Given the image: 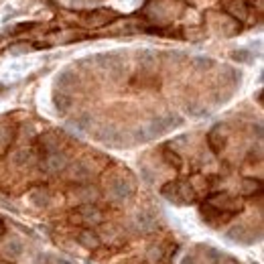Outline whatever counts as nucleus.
Segmentation results:
<instances>
[{
  "instance_id": "nucleus-6",
  "label": "nucleus",
  "mask_w": 264,
  "mask_h": 264,
  "mask_svg": "<svg viewBox=\"0 0 264 264\" xmlns=\"http://www.w3.org/2000/svg\"><path fill=\"white\" fill-rule=\"evenodd\" d=\"M226 142H228L226 126H213V128L210 130V134H208V144H210V148H211L215 155H220L224 148H226Z\"/></svg>"
},
{
  "instance_id": "nucleus-13",
  "label": "nucleus",
  "mask_w": 264,
  "mask_h": 264,
  "mask_svg": "<svg viewBox=\"0 0 264 264\" xmlns=\"http://www.w3.org/2000/svg\"><path fill=\"white\" fill-rule=\"evenodd\" d=\"M136 226H139V229H142V232H151V229L157 228V220H155L153 213L141 211L139 215H136Z\"/></svg>"
},
{
  "instance_id": "nucleus-8",
  "label": "nucleus",
  "mask_w": 264,
  "mask_h": 264,
  "mask_svg": "<svg viewBox=\"0 0 264 264\" xmlns=\"http://www.w3.org/2000/svg\"><path fill=\"white\" fill-rule=\"evenodd\" d=\"M250 10H252V6L248 4V0H229V4H228L229 17H234V18L240 20V22L248 20Z\"/></svg>"
},
{
  "instance_id": "nucleus-5",
  "label": "nucleus",
  "mask_w": 264,
  "mask_h": 264,
  "mask_svg": "<svg viewBox=\"0 0 264 264\" xmlns=\"http://www.w3.org/2000/svg\"><path fill=\"white\" fill-rule=\"evenodd\" d=\"M65 167H67V157L61 151L45 155V158L41 160V169L45 171V173H59V171H63Z\"/></svg>"
},
{
  "instance_id": "nucleus-22",
  "label": "nucleus",
  "mask_w": 264,
  "mask_h": 264,
  "mask_svg": "<svg viewBox=\"0 0 264 264\" xmlns=\"http://www.w3.org/2000/svg\"><path fill=\"white\" fill-rule=\"evenodd\" d=\"M146 256H148V260H153V262H155V260H160V258H163V250H160L158 246H153L151 250H148Z\"/></svg>"
},
{
  "instance_id": "nucleus-7",
  "label": "nucleus",
  "mask_w": 264,
  "mask_h": 264,
  "mask_svg": "<svg viewBox=\"0 0 264 264\" xmlns=\"http://www.w3.org/2000/svg\"><path fill=\"white\" fill-rule=\"evenodd\" d=\"M116 17L118 15L114 13V10H110V8H98V10H91V15L86 17V22H88L89 27H102V25H108V22H112Z\"/></svg>"
},
{
  "instance_id": "nucleus-25",
  "label": "nucleus",
  "mask_w": 264,
  "mask_h": 264,
  "mask_svg": "<svg viewBox=\"0 0 264 264\" xmlns=\"http://www.w3.org/2000/svg\"><path fill=\"white\" fill-rule=\"evenodd\" d=\"M55 264H73V262L71 260H65V258H57Z\"/></svg>"
},
{
  "instance_id": "nucleus-4",
  "label": "nucleus",
  "mask_w": 264,
  "mask_h": 264,
  "mask_svg": "<svg viewBox=\"0 0 264 264\" xmlns=\"http://www.w3.org/2000/svg\"><path fill=\"white\" fill-rule=\"evenodd\" d=\"M179 122H181V120H179V118H175V116L157 118V120H153L148 126H144V128H141V130H139V139H141V141H151V139H155V136L167 132V130L171 128V126H177Z\"/></svg>"
},
{
  "instance_id": "nucleus-15",
  "label": "nucleus",
  "mask_w": 264,
  "mask_h": 264,
  "mask_svg": "<svg viewBox=\"0 0 264 264\" xmlns=\"http://www.w3.org/2000/svg\"><path fill=\"white\" fill-rule=\"evenodd\" d=\"M163 158L167 160L171 167H175V169H181V167H183V158H181L175 151H171V148H165V151H163Z\"/></svg>"
},
{
  "instance_id": "nucleus-2",
  "label": "nucleus",
  "mask_w": 264,
  "mask_h": 264,
  "mask_svg": "<svg viewBox=\"0 0 264 264\" xmlns=\"http://www.w3.org/2000/svg\"><path fill=\"white\" fill-rule=\"evenodd\" d=\"M108 197L112 201H116V203H124V201H128L132 197V193H134V185H132V181L130 179H124V177H114L110 179L108 183Z\"/></svg>"
},
{
  "instance_id": "nucleus-1",
  "label": "nucleus",
  "mask_w": 264,
  "mask_h": 264,
  "mask_svg": "<svg viewBox=\"0 0 264 264\" xmlns=\"http://www.w3.org/2000/svg\"><path fill=\"white\" fill-rule=\"evenodd\" d=\"M163 195L175 205H187L195 201V189L187 181H171L163 187Z\"/></svg>"
},
{
  "instance_id": "nucleus-9",
  "label": "nucleus",
  "mask_w": 264,
  "mask_h": 264,
  "mask_svg": "<svg viewBox=\"0 0 264 264\" xmlns=\"http://www.w3.org/2000/svg\"><path fill=\"white\" fill-rule=\"evenodd\" d=\"M77 215H79V220L86 222V224H100L102 220H104L102 211L96 208V205H91V203H84L82 208L77 210Z\"/></svg>"
},
{
  "instance_id": "nucleus-27",
  "label": "nucleus",
  "mask_w": 264,
  "mask_h": 264,
  "mask_svg": "<svg viewBox=\"0 0 264 264\" xmlns=\"http://www.w3.org/2000/svg\"><path fill=\"white\" fill-rule=\"evenodd\" d=\"M183 264H193V260H191V258H187V260H185V262H183Z\"/></svg>"
},
{
  "instance_id": "nucleus-21",
  "label": "nucleus",
  "mask_w": 264,
  "mask_h": 264,
  "mask_svg": "<svg viewBox=\"0 0 264 264\" xmlns=\"http://www.w3.org/2000/svg\"><path fill=\"white\" fill-rule=\"evenodd\" d=\"M13 160L17 165H27L29 160H31V153H27V151H18L15 157H13Z\"/></svg>"
},
{
  "instance_id": "nucleus-17",
  "label": "nucleus",
  "mask_w": 264,
  "mask_h": 264,
  "mask_svg": "<svg viewBox=\"0 0 264 264\" xmlns=\"http://www.w3.org/2000/svg\"><path fill=\"white\" fill-rule=\"evenodd\" d=\"M4 252L10 258H17V256H20V252H22V244L18 242V240H10V242L4 244Z\"/></svg>"
},
{
  "instance_id": "nucleus-12",
  "label": "nucleus",
  "mask_w": 264,
  "mask_h": 264,
  "mask_svg": "<svg viewBox=\"0 0 264 264\" xmlns=\"http://www.w3.org/2000/svg\"><path fill=\"white\" fill-rule=\"evenodd\" d=\"M29 199L33 205H37V208H47V205L51 203V195L47 189H33Z\"/></svg>"
},
{
  "instance_id": "nucleus-10",
  "label": "nucleus",
  "mask_w": 264,
  "mask_h": 264,
  "mask_svg": "<svg viewBox=\"0 0 264 264\" xmlns=\"http://www.w3.org/2000/svg\"><path fill=\"white\" fill-rule=\"evenodd\" d=\"M39 144H41V151L45 155L59 151V139H57V134H53V132H45L39 139Z\"/></svg>"
},
{
  "instance_id": "nucleus-16",
  "label": "nucleus",
  "mask_w": 264,
  "mask_h": 264,
  "mask_svg": "<svg viewBox=\"0 0 264 264\" xmlns=\"http://www.w3.org/2000/svg\"><path fill=\"white\" fill-rule=\"evenodd\" d=\"M53 102H55V106H57V110H59V112H67L71 108V98L67 94H55Z\"/></svg>"
},
{
  "instance_id": "nucleus-11",
  "label": "nucleus",
  "mask_w": 264,
  "mask_h": 264,
  "mask_svg": "<svg viewBox=\"0 0 264 264\" xmlns=\"http://www.w3.org/2000/svg\"><path fill=\"white\" fill-rule=\"evenodd\" d=\"M89 175H91V169H89L86 163H75V165H71V169H70V177H71L73 181H77V183L88 181Z\"/></svg>"
},
{
  "instance_id": "nucleus-20",
  "label": "nucleus",
  "mask_w": 264,
  "mask_h": 264,
  "mask_svg": "<svg viewBox=\"0 0 264 264\" xmlns=\"http://www.w3.org/2000/svg\"><path fill=\"white\" fill-rule=\"evenodd\" d=\"M13 141V130L10 128H0V146H6Z\"/></svg>"
},
{
  "instance_id": "nucleus-24",
  "label": "nucleus",
  "mask_w": 264,
  "mask_h": 264,
  "mask_svg": "<svg viewBox=\"0 0 264 264\" xmlns=\"http://www.w3.org/2000/svg\"><path fill=\"white\" fill-rule=\"evenodd\" d=\"M47 254H37V264H47Z\"/></svg>"
},
{
  "instance_id": "nucleus-18",
  "label": "nucleus",
  "mask_w": 264,
  "mask_h": 264,
  "mask_svg": "<svg viewBox=\"0 0 264 264\" xmlns=\"http://www.w3.org/2000/svg\"><path fill=\"white\" fill-rule=\"evenodd\" d=\"M242 191L246 195H254V193H260V181H254V179H246L242 183Z\"/></svg>"
},
{
  "instance_id": "nucleus-14",
  "label": "nucleus",
  "mask_w": 264,
  "mask_h": 264,
  "mask_svg": "<svg viewBox=\"0 0 264 264\" xmlns=\"http://www.w3.org/2000/svg\"><path fill=\"white\" fill-rule=\"evenodd\" d=\"M79 244H84V246H88V248H98L100 246V238L91 232V229H84L82 234H79Z\"/></svg>"
},
{
  "instance_id": "nucleus-3",
  "label": "nucleus",
  "mask_w": 264,
  "mask_h": 264,
  "mask_svg": "<svg viewBox=\"0 0 264 264\" xmlns=\"http://www.w3.org/2000/svg\"><path fill=\"white\" fill-rule=\"evenodd\" d=\"M205 203H210L211 208L220 210V211H226V213H232V215L238 213V211H242V208H244L242 199L234 197V195H229V193H215Z\"/></svg>"
},
{
  "instance_id": "nucleus-19",
  "label": "nucleus",
  "mask_w": 264,
  "mask_h": 264,
  "mask_svg": "<svg viewBox=\"0 0 264 264\" xmlns=\"http://www.w3.org/2000/svg\"><path fill=\"white\" fill-rule=\"evenodd\" d=\"M100 136H102V141H106V142H110V144H120V134L112 132V130H106V132H102Z\"/></svg>"
},
{
  "instance_id": "nucleus-23",
  "label": "nucleus",
  "mask_w": 264,
  "mask_h": 264,
  "mask_svg": "<svg viewBox=\"0 0 264 264\" xmlns=\"http://www.w3.org/2000/svg\"><path fill=\"white\" fill-rule=\"evenodd\" d=\"M203 252L211 258V262H222V254H220L217 250H213V248H203Z\"/></svg>"
},
{
  "instance_id": "nucleus-26",
  "label": "nucleus",
  "mask_w": 264,
  "mask_h": 264,
  "mask_svg": "<svg viewBox=\"0 0 264 264\" xmlns=\"http://www.w3.org/2000/svg\"><path fill=\"white\" fill-rule=\"evenodd\" d=\"M2 234H4V224L0 222V236H2Z\"/></svg>"
}]
</instances>
